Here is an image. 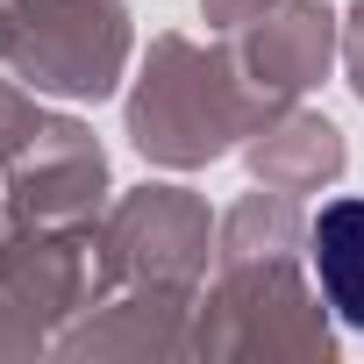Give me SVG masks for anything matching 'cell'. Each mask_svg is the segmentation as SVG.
Segmentation results:
<instances>
[{"mask_svg":"<svg viewBox=\"0 0 364 364\" xmlns=\"http://www.w3.org/2000/svg\"><path fill=\"white\" fill-rule=\"evenodd\" d=\"M307 257H314L321 300L350 328H364V200H328L307 229Z\"/></svg>","mask_w":364,"mask_h":364,"instance_id":"cell-1","label":"cell"}]
</instances>
